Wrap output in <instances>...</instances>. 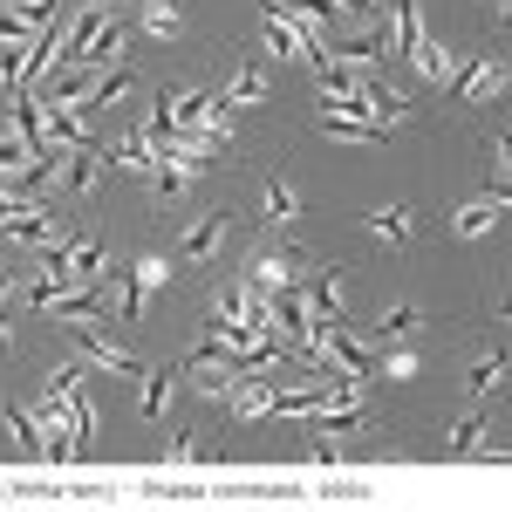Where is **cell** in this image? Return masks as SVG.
<instances>
[{
    "label": "cell",
    "instance_id": "1",
    "mask_svg": "<svg viewBox=\"0 0 512 512\" xmlns=\"http://www.w3.org/2000/svg\"><path fill=\"white\" fill-rule=\"evenodd\" d=\"M260 35H267V48H274L280 62H308V69H315L321 41L301 35V21H294V14H287L280 0H267V7H260Z\"/></svg>",
    "mask_w": 512,
    "mask_h": 512
},
{
    "label": "cell",
    "instance_id": "2",
    "mask_svg": "<svg viewBox=\"0 0 512 512\" xmlns=\"http://www.w3.org/2000/svg\"><path fill=\"white\" fill-rule=\"evenodd\" d=\"M451 89H458V103H485L492 89H506V55H472V62L451 76Z\"/></svg>",
    "mask_w": 512,
    "mask_h": 512
},
{
    "label": "cell",
    "instance_id": "3",
    "mask_svg": "<svg viewBox=\"0 0 512 512\" xmlns=\"http://www.w3.org/2000/svg\"><path fill=\"white\" fill-rule=\"evenodd\" d=\"M260 96H267V62H260V55H246V62H239V76L219 89V110H246V103H260Z\"/></svg>",
    "mask_w": 512,
    "mask_h": 512
},
{
    "label": "cell",
    "instance_id": "4",
    "mask_svg": "<svg viewBox=\"0 0 512 512\" xmlns=\"http://www.w3.org/2000/svg\"><path fill=\"white\" fill-rule=\"evenodd\" d=\"M69 342H76V355H82V362H96V369H117V376H144V369H137V362H130L123 349H110V342H103L96 328H69Z\"/></svg>",
    "mask_w": 512,
    "mask_h": 512
},
{
    "label": "cell",
    "instance_id": "5",
    "mask_svg": "<svg viewBox=\"0 0 512 512\" xmlns=\"http://www.w3.org/2000/svg\"><path fill=\"white\" fill-rule=\"evenodd\" d=\"M499 212H506V185H492V198H472V205H458V239H478V233H492L499 226Z\"/></svg>",
    "mask_w": 512,
    "mask_h": 512
},
{
    "label": "cell",
    "instance_id": "6",
    "mask_svg": "<svg viewBox=\"0 0 512 512\" xmlns=\"http://www.w3.org/2000/svg\"><path fill=\"white\" fill-rule=\"evenodd\" d=\"M301 301H308V315H342V267H315L301 280Z\"/></svg>",
    "mask_w": 512,
    "mask_h": 512
},
{
    "label": "cell",
    "instance_id": "7",
    "mask_svg": "<svg viewBox=\"0 0 512 512\" xmlns=\"http://www.w3.org/2000/svg\"><path fill=\"white\" fill-rule=\"evenodd\" d=\"M96 178H103V144L62 158V192H69V198H89V192H96Z\"/></svg>",
    "mask_w": 512,
    "mask_h": 512
},
{
    "label": "cell",
    "instance_id": "8",
    "mask_svg": "<svg viewBox=\"0 0 512 512\" xmlns=\"http://www.w3.org/2000/svg\"><path fill=\"white\" fill-rule=\"evenodd\" d=\"M198 171H205V158H192V151H185V158H158V171H151V192H158V198L192 192Z\"/></svg>",
    "mask_w": 512,
    "mask_h": 512
},
{
    "label": "cell",
    "instance_id": "9",
    "mask_svg": "<svg viewBox=\"0 0 512 512\" xmlns=\"http://www.w3.org/2000/svg\"><path fill=\"white\" fill-rule=\"evenodd\" d=\"M226 219H233V212H205V219H192V233H185L178 253H185V260H212V253L226 246Z\"/></svg>",
    "mask_w": 512,
    "mask_h": 512
},
{
    "label": "cell",
    "instance_id": "10",
    "mask_svg": "<svg viewBox=\"0 0 512 512\" xmlns=\"http://www.w3.org/2000/svg\"><path fill=\"white\" fill-rule=\"evenodd\" d=\"M130 62H117V69H96V82H89V96H82L76 110H110V103H123L130 96Z\"/></svg>",
    "mask_w": 512,
    "mask_h": 512
},
{
    "label": "cell",
    "instance_id": "11",
    "mask_svg": "<svg viewBox=\"0 0 512 512\" xmlns=\"http://www.w3.org/2000/svg\"><path fill=\"white\" fill-rule=\"evenodd\" d=\"M321 130H328V137H349V144H376V137H383L390 123H376V117H349V110H328V103H321Z\"/></svg>",
    "mask_w": 512,
    "mask_h": 512
},
{
    "label": "cell",
    "instance_id": "12",
    "mask_svg": "<svg viewBox=\"0 0 512 512\" xmlns=\"http://www.w3.org/2000/svg\"><path fill=\"white\" fill-rule=\"evenodd\" d=\"M424 41V14H417V0H390V55H410Z\"/></svg>",
    "mask_w": 512,
    "mask_h": 512
},
{
    "label": "cell",
    "instance_id": "13",
    "mask_svg": "<svg viewBox=\"0 0 512 512\" xmlns=\"http://www.w3.org/2000/svg\"><path fill=\"white\" fill-rule=\"evenodd\" d=\"M410 62H417V76H424V82H451V76H458L451 48H444V41H431V35H424L417 48H410Z\"/></svg>",
    "mask_w": 512,
    "mask_h": 512
},
{
    "label": "cell",
    "instance_id": "14",
    "mask_svg": "<svg viewBox=\"0 0 512 512\" xmlns=\"http://www.w3.org/2000/svg\"><path fill=\"white\" fill-rule=\"evenodd\" d=\"M7 431L21 437V451H28V458H48V437H41V417L28 410V403H7Z\"/></svg>",
    "mask_w": 512,
    "mask_h": 512
},
{
    "label": "cell",
    "instance_id": "15",
    "mask_svg": "<svg viewBox=\"0 0 512 512\" xmlns=\"http://www.w3.org/2000/svg\"><path fill=\"white\" fill-rule=\"evenodd\" d=\"M178 383H185V362H178V369H151V376H144V417H164V403H171Z\"/></svg>",
    "mask_w": 512,
    "mask_h": 512
},
{
    "label": "cell",
    "instance_id": "16",
    "mask_svg": "<svg viewBox=\"0 0 512 512\" xmlns=\"http://www.w3.org/2000/svg\"><path fill=\"white\" fill-rule=\"evenodd\" d=\"M117 62H123V28H117V21H110L103 35L89 41V55H82L76 69H117Z\"/></svg>",
    "mask_w": 512,
    "mask_h": 512
},
{
    "label": "cell",
    "instance_id": "17",
    "mask_svg": "<svg viewBox=\"0 0 512 512\" xmlns=\"http://www.w3.org/2000/svg\"><path fill=\"white\" fill-rule=\"evenodd\" d=\"M69 274L89 287V280H103V239H69Z\"/></svg>",
    "mask_w": 512,
    "mask_h": 512
},
{
    "label": "cell",
    "instance_id": "18",
    "mask_svg": "<svg viewBox=\"0 0 512 512\" xmlns=\"http://www.w3.org/2000/svg\"><path fill=\"white\" fill-rule=\"evenodd\" d=\"M369 233L383 239V246H403V239H410V212H403V205H383V212L369 219Z\"/></svg>",
    "mask_w": 512,
    "mask_h": 512
},
{
    "label": "cell",
    "instance_id": "19",
    "mask_svg": "<svg viewBox=\"0 0 512 512\" xmlns=\"http://www.w3.org/2000/svg\"><path fill=\"white\" fill-rule=\"evenodd\" d=\"M260 205H267V219H274V226H287V219H294V212H301V198H294V185H267V192H260Z\"/></svg>",
    "mask_w": 512,
    "mask_h": 512
},
{
    "label": "cell",
    "instance_id": "20",
    "mask_svg": "<svg viewBox=\"0 0 512 512\" xmlns=\"http://www.w3.org/2000/svg\"><path fill=\"white\" fill-rule=\"evenodd\" d=\"M110 287H117V315L123 321L144 315V287H137V274H110Z\"/></svg>",
    "mask_w": 512,
    "mask_h": 512
},
{
    "label": "cell",
    "instance_id": "21",
    "mask_svg": "<svg viewBox=\"0 0 512 512\" xmlns=\"http://www.w3.org/2000/svg\"><path fill=\"white\" fill-rule=\"evenodd\" d=\"M144 28H151V35H178V0H144Z\"/></svg>",
    "mask_w": 512,
    "mask_h": 512
},
{
    "label": "cell",
    "instance_id": "22",
    "mask_svg": "<svg viewBox=\"0 0 512 512\" xmlns=\"http://www.w3.org/2000/svg\"><path fill=\"white\" fill-rule=\"evenodd\" d=\"M130 274H137V287H144V294H158V287H171V260H158V253H144V260H137Z\"/></svg>",
    "mask_w": 512,
    "mask_h": 512
},
{
    "label": "cell",
    "instance_id": "23",
    "mask_svg": "<svg viewBox=\"0 0 512 512\" xmlns=\"http://www.w3.org/2000/svg\"><path fill=\"white\" fill-rule=\"evenodd\" d=\"M499 369H506V355H499V349H492V355H478V362H472V376H465V383H472V396L492 390V383H499Z\"/></svg>",
    "mask_w": 512,
    "mask_h": 512
},
{
    "label": "cell",
    "instance_id": "24",
    "mask_svg": "<svg viewBox=\"0 0 512 512\" xmlns=\"http://www.w3.org/2000/svg\"><path fill=\"white\" fill-rule=\"evenodd\" d=\"M410 328H417V308H390V315H383V328H376V342H403Z\"/></svg>",
    "mask_w": 512,
    "mask_h": 512
},
{
    "label": "cell",
    "instance_id": "25",
    "mask_svg": "<svg viewBox=\"0 0 512 512\" xmlns=\"http://www.w3.org/2000/svg\"><path fill=\"white\" fill-rule=\"evenodd\" d=\"M335 14H349L355 28H362V21H383V0H335Z\"/></svg>",
    "mask_w": 512,
    "mask_h": 512
},
{
    "label": "cell",
    "instance_id": "26",
    "mask_svg": "<svg viewBox=\"0 0 512 512\" xmlns=\"http://www.w3.org/2000/svg\"><path fill=\"white\" fill-rule=\"evenodd\" d=\"M478 431H485V417H478V410H472V417H465V424L451 431V451H472V444H478Z\"/></svg>",
    "mask_w": 512,
    "mask_h": 512
},
{
    "label": "cell",
    "instance_id": "27",
    "mask_svg": "<svg viewBox=\"0 0 512 512\" xmlns=\"http://www.w3.org/2000/svg\"><path fill=\"white\" fill-rule=\"evenodd\" d=\"M7 287H14V274H7V267H0V294H7Z\"/></svg>",
    "mask_w": 512,
    "mask_h": 512
},
{
    "label": "cell",
    "instance_id": "28",
    "mask_svg": "<svg viewBox=\"0 0 512 512\" xmlns=\"http://www.w3.org/2000/svg\"><path fill=\"white\" fill-rule=\"evenodd\" d=\"M0 355H7V321H0Z\"/></svg>",
    "mask_w": 512,
    "mask_h": 512
},
{
    "label": "cell",
    "instance_id": "29",
    "mask_svg": "<svg viewBox=\"0 0 512 512\" xmlns=\"http://www.w3.org/2000/svg\"><path fill=\"white\" fill-rule=\"evenodd\" d=\"M76 7H89V0H76Z\"/></svg>",
    "mask_w": 512,
    "mask_h": 512
}]
</instances>
